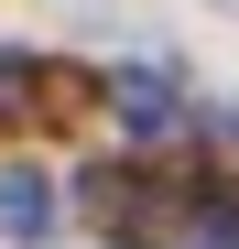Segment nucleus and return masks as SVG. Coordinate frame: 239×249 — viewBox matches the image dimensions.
<instances>
[{"mask_svg":"<svg viewBox=\"0 0 239 249\" xmlns=\"http://www.w3.org/2000/svg\"><path fill=\"white\" fill-rule=\"evenodd\" d=\"M0 228H22V238H44V228H55V195L33 184V174H11V184H0Z\"/></svg>","mask_w":239,"mask_h":249,"instance_id":"1","label":"nucleus"}]
</instances>
